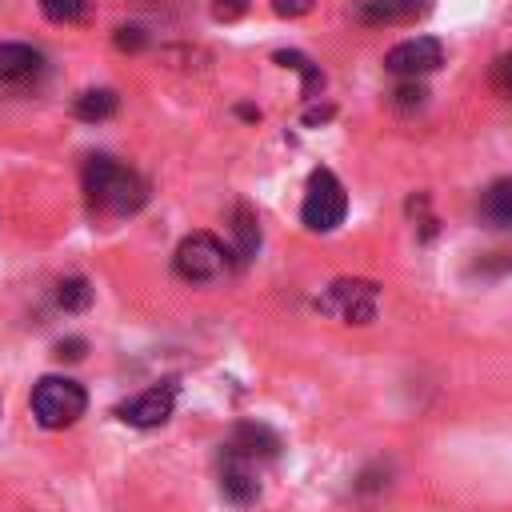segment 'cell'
<instances>
[{
	"label": "cell",
	"instance_id": "1",
	"mask_svg": "<svg viewBox=\"0 0 512 512\" xmlns=\"http://www.w3.org/2000/svg\"><path fill=\"white\" fill-rule=\"evenodd\" d=\"M84 196L100 216H132L148 204V184L112 156H92L84 164Z\"/></svg>",
	"mask_w": 512,
	"mask_h": 512
},
{
	"label": "cell",
	"instance_id": "2",
	"mask_svg": "<svg viewBox=\"0 0 512 512\" xmlns=\"http://www.w3.org/2000/svg\"><path fill=\"white\" fill-rule=\"evenodd\" d=\"M88 392L68 376H40L32 384V416L44 428H68L84 416Z\"/></svg>",
	"mask_w": 512,
	"mask_h": 512
},
{
	"label": "cell",
	"instance_id": "3",
	"mask_svg": "<svg viewBox=\"0 0 512 512\" xmlns=\"http://www.w3.org/2000/svg\"><path fill=\"white\" fill-rule=\"evenodd\" d=\"M348 216V192L344 184L336 180L332 168H316L308 176V188H304V204H300V220L308 232H332L340 228Z\"/></svg>",
	"mask_w": 512,
	"mask_h": 512
},
{
	"label": "cell",
	"instance_id": "4",
	"mask_svg": "<svg viewBox=\"0 0 512 512\" xmlns=\"http://www.w3.org/2000/svg\"><path fill=\"white\" fill-rule=\"evenodd\" d=\"M228 264H232V260H228V248H224L212 232H188V236L176 244V252H172V268H176V276L188 280V284H208V280L224 276Z\"/></svg>",
	"mask_w": 512,
	"mask_h": 512
},
{
	"label": "cell",
	"instance_id": "5",
	"mask_svg": "<svg viewBox=\"0 0 512 512\" xmlns=\"http://www.w3.org/2000/svg\"><path fill=\"white\" fill-rule=\"evenodd\" d=\"M316 308L340 316L344 324H368L376 320V308H380V284L360 276H340L328 284L324 296H316Z\"/></svg>",
	"mask_w": 512,
	"mask_h": 512
},
{
	"label": "cell",
	"instance_id": "6",
	"mask_svg": "<svg viewBox=\"0 0 512 512\" xmlns=\"http://www.w3.org/2000/svg\"><path fill=\"white\" fill-rule=\"evenodd\" d=\"M444 64V44L436 36H412V40H400L396 48H388L384 56V68L392 76H404V80H420L428 72H436Z\"/></svg>",
	"mask_w": 512,
	"mask_h": 512
},
{
	"label": "cell",
	"instance_id": "7",
	"mask_svg": "<svg viewBox=\"0 0 512 512\" xmlns=\"http://www.w3.org/2000/svg\"><path fill=\"white\" fill-rule=\"evenodd\" d=\"M172 408H176V384L164 380V384H152V388H144L140 396L124 400V404L116 408V416H120L124 424H132V428H160V424L172 416Z\"/></svg>",
	"mask_w": 512,
	"mask_h": 512
},
{
	"label": "cell",
	"instance_id": "8",
	"mask_svg": "<svg viewBox=\"0 0 512 512\" xmlns=\"http://www.w3.org/2000/svg\"><path fill=\"white\" fill-rule=\"evenodd\" d=\"M280 436L268 428V424H256V420H244V424H236L232 428V436H228V444H224V452H232V456H240V460H248V464H268V460H276L280 456Z\"/></svg>",
	"mask_w": 512,
	"mask_h": 512
},
{
	"label": "cell",
	"instance_id": "9",
	"mask_svg": "<svg viewBox=\"0 0 512 512\" xmlns=\"http://www.w3.org/2000/svg\"><path fill=\"white\" fill-rule=\"evenodd\" d=\"M220 496L236 508H248L260 500V468L220 448Z\"/></svg>",
	"mask_w": 512,
	"mask_h": 512
},
{
	"label": "cell",
	"instance_id": "10",
	"mask_svg": "<svg viewBox=\"0 0 512 512\" xmlns=\"http://www.w3.org/2000/svg\"><path fill=\"white\" fill-rule=\"evenodd\" d=\"M432 8V0H364L356 8V16L364 24H404V20H416Z\"/></svg>",
	"mask_w": 512,
	"mask_h": 512
},
{
	"label": "cell",
	"instance_id": "11",
	"mask_svg": "<svg viewBox=\"0 0 512 512\" xmlns=\"http://www.w3.org/2000/svg\"><path fill=\"white\" fill-rule=\"evenodd\" d=\"M480 220L488 228H508L512 224V180L508 176H500V180H492L484 188V196H480Z\"/></svg>",
	"mask_w": 512,
	"mask_h": 512
},
{
	"label": "cell",
	"instance_id": "12",
	"mask_svg": "<svg viewBox=\"0 0 512 512\" xmlns=\"http://www.w3.org/2000/svg\"><path fill=\"white\" fill-rule=\"evenodd\" d=\"M40 72V52L32 44H0V80L16 84Z\"/></svg>",
	"mask_w": 512,
	"mask_h": 512
},
{
	"label": "cell",
	"instance_id": "13",
	"mask_svg": "<svg viewBox=\"0 0 512 512\" xmlns=\"http://www.w3.org/2000/svg\"><path fill=\"white\" fill-rule=\"evenodd\" d=\"M232 232H236V264H248L260 248V220L248 204H236L232 212Z\"/></svg>",
	"mask_w": 512,
	"mask_h": 512
},
{
	"label": "cell",
	"instance_id": "14",
	"mask_svg": "<svg viewBox=\"0 0 512 512\" xmlns=\"http://www.w3.org/2000/svg\"><path fill=\"white\" fill-rule=\"evenodd\" d=\"M116 108H120V100H116V92H112V88H88V92H80V96H76V104H72V112H76L80 120H88V124L112 120V116H116Z\"/></svg>",
	"mask_w": 512,
	"mask_h": 512
},
{
	"label": "cell",
	"instance_id": "15",
	"mask_svg": "<svg viewBox=\"0 0 512 512\" xmlns=\"http://www.w3.org/2000/svg\"><path fill=\"white\" fill-rule=\"evenodd\" d=\"M276 64H284V68L300 72V80H304L300 96H304V100H316V96L324 92V72H320V64H312L304 52H296V48H284V52H276Z\"/></svg>",
	"mask_w": 512,
	"mask_h": 512
},
{
	"label": "cell",
	"instance_id": "16",
	"mask_svg": "<svg viewBox=\"0 0 512 512\" xmlns=\"http://www.w3.org/2000/svg\"><path fill=\"white\" fill-rule=\"evenodd\" d=\"M92 284L84 280V276H64L60 280V288H56V304L64 308V312H84V308H92Z\"/></svg>",
	"mask_w": 512,
	"mask_h": 512
},
{
	"label": "cell",
	"instance_id": "17",
	"mask_svg": "<svg viewBox=\"0 0 512 512\" xmlns=\"http://www.w3.org/2000/svg\"><path fill=\"white\" fill-rule=\"evenodd\" d=\"M40 12L52 24H72V20L84 16V0H40Z\"/></svg>",
	"mask_w": 512,
	"mask_h": 512
},
{
	"label": "cell",
	"instance_id": "18",
	"mask_svg": "<svg viewBox=\"0 0 512 512\" xmlns=\"http://www.w3.org/2000/svg\"><path fill=\"white\" fill-rule=\"evenodd\" d=\"M112 40H116V48H120V52H140V48L148 44V32H144V28H136V24H120Z\"/></svg>",
	"mask_w": 512,
	"mask_h": 512
},
{
	"label": "cell",
	"instance_id": "19",
	"mask_svg": "<svg viewBox=\"0 0 512 512\" xmlns=\"http://www.w3.org/2000/svg\"><path fill=\"white\" fill-rule=\"evenodd\" d=\"M424 96H428V92H424V84L404 80V84L392 92V104H396V108H420V104H424Z\"/></svg>",
	"mask_w": 512,
	"mask_h": 512
},
{
	"label": "cell",
	"instance_id": "20",
	"mask_svg": "<svg viewBox=\"0 0 512 512\" xmlns=\"http://www.w3.org/2000/svg\"><path fill=\"white\" fill-rule=\"evenodd\" d=\"M316 0H272V12L284 16V20H296V16H308Z\"/></svg>",
	"mask_w": 512,
	"mask_h": 512
},
{
	"label": "cell",
	"instance_id": "21",
	"mask_svg": "<svg viewBox=\"0 0 512 512\" xmlns=\"http://www.w3.org/2000/svg\"><path fill=\"white\" fill-rule=\"evenodd\" d=\"M508 68H512V60H508V56H496V64H492V84H496V92H500V96H508V92H512Z\"/></svg>",
	"mask_w": 512,
	"mask_h": 512
},
{
	"label": "cell",
	"instance_id": "22",
	"mask_svg": "<svg viewBox=\"0 0 512 512\" xmlns=\"http://www.w3.org/2000/svg\"><path fill=\"white\" fill-rule=\"evenodd\" d=\"M84 348H88V344H84L80 336H68V340L56 344V356H60V360H84Z\"/></svg>",
	"mask_w": 512,
	"mask_h": 512
}]
</instances>
